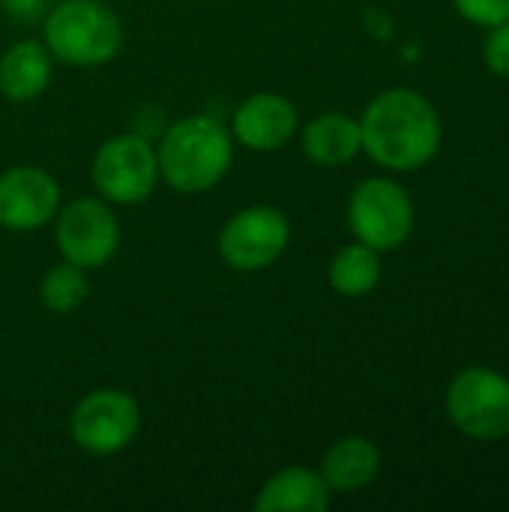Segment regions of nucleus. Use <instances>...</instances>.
<instances>
[{
	"mask_svg": "<svg viewBox=\"0 0 509 512\" xmlns=\"http://www.w3.org/2000/svg\"><path fill=\"white\" fill-rule=\"evenodd\" d=\"M363 150L387 171H417L441 147V117L435 105L408 87L378 93L360 117Z\"/></svg>",
	"mask_w": 509,
	"mask_h": 512,
	"instance_id": "1",
	"label": "nucleus"
},
{
	"mask_svg": "<svg viewBox=\"0 0 509 512\" xmlns=\"http://www.w3.org/2000/svg\"><path fill=\"white\" fill-rule=\"evenodd\" d=\"M159 180L183 195L219 186L234 162V135L213 114H189L177 120L156 147Z\"/></svg>",
	"mask_w": 509,
	"mask_h": 512,
	"instance_id": "2",
	"label": "nucleus"
},
{
	"mask_svg": "<svg viewBox=\"0 0 509 512\" xmlns=\"http://www.w3.org/2000/svg\"><path fill=\"white\" fill-rule=\"evenodd\" d=\"M42 42L54 60L93 69L120 54L123 24L117 12L99 0H60L42 18Z\"/></svg>",
	"mask_w": 509,
	"mask_h": 512,
	"instance_id": "3",
	"label": "nucleus"
},
{
	"mask_svg": "<svg viewBox=\"0 0 509 512\" xmlns=\"http://www.w3.org/2000/svg\"><path fill=\"white\" fill-rule=\"evenodd\" d=\"M348 225L360 243L375 252H393L414 231V201L402 183L369 177L348 198Z\"/></svg>",
	"mask_w": 509,
	"mask_h": 512,
	"instance_id": "4",
	"label": "nucleus"
},
{
	"mask_svg": "<svg viewBox=\"0 0 509 512\" xmlns=\"http://www.w3.org/2000/svg\"><path fill=\"white\" fill-rule=\"evenodd\" d=\"M447 417L471 441H501L509 435V378L471 366L447 387Z\"/></svg>",
	"mask_w": 509,
	"mask_h": 512,
	"instance_id": "5",
	"label": "nucleus"
},
{
	"mask_svg": "<svg viewBox=\"0 0 509 512\" xmlns=\"http://www.w3.org/2000/svg\"><path fill=\"white\" fill-rule=\"evenodd\" d=\"M90 177L105 201L120 207H135L147 201L159 183L156 147L138 132L114 135L96 150Z\"/></svg>",
	"mask_w": 509,
	"mask_h": 512,
	"instance_id": "6",
	"label": "nucleus"
},
{
	"mask_svg": "<svg viewBox=\"0 0 509 512\" xmlns=\"http://www.w3.org/2000/svg\"><path fill=\"white\" fill-rule=\"evenodd\" d=\"M141 429V405L117 387L90 390L69 417V438L90 456H114L126 450Z\"/></svg>",
	"mask_w": 509,
	"mask_h": 512,
	"instance_id": "7",
	"label": "nucleus"
},
{
	"mask_svg": "<svg viewBox=\"0 0 509 512\" xmlns=\"http://www.w3.org/2000/svg\"><path fill=\"white\" fill-rule=\"evenodd\" d=\"M54 240L63 261H72L84 270L105 267L120 249V222L102 195H81L57 210Z\"/></svg>",
	"mask_w": 509,
	"mask_h": 512,
	"instance_id": "8",
	"label": "nucleus"
},
{
	"mask_svg": "<svg viewBox=\"0 0 509 512\" xmlns=\"http://www.w3.org/2000/svg\"><path fill=\"white\" fill-rule=\"evenodd\" d=\"M291 243V222L279 207L252 204L234 213L219 231V255L237 273H258L276 264Z\"/></svg>",
	"mask_w": 509,
	"mask_h": 512,
	"instance_id": "9",
	"label": "nucleus"
},
{
	"mask_svg": "<svg viewBox=\"0 0 509 512\" xmlns=\"http://www.w3.org/2000/svg\"><path fill=\"white\" fill-rule=\"evenodd\" d=\"M60 210V186L39 165H12L0 174V228L39 231Z\"/></svg>",
	"mask_w": 509,
	"mask_h": 512,
	"instance_id": "10",
	"label": "nucleus"
},
{
	"mask_svg": "<svg viewBox=\"0 0 509 512\" xmlns=\"http://www.w3.org/2000/svg\"><path fill=\"white\" fill-rule=\"evenodd\" d=\"M228 129L234 141L243 144L246 150L276 153L285 144H291V138L300 129L297 105L282 93H252L237 105Z\"/></svg>",
	"mask_w": 509,
	"mask_h": 512,
	"instance_id": "11",
	"label": "nucleus"
},
{
	"mask_svg": "<svg viewBox=\"0 0 509 512\" xmlns=\"http://www.w3.org/2000/svg\"><path fill=\"white\" fill-rule=\"evenodd\" d=\"M330 486L321 471L291 465L276 471L255 498V512H324L330 507Z\"/></svg>",
	"mask_w": 509,
	"mask_h": 512,
	"instance_id": "12",
	"label": "nucleus"
},
{
	"mask_svg": "<svg viewBox=\"0 0 509 512\" xmlns=\"http://www.w3.org/2000/svg\"><path fill=\"white\" fill-rule=\"evenodd\" d=\"M54 72V57L39 39H21L0 54V93L9 102L39 99Z\"/></svg>",
	"mask_w": 509,
	"mask_h": 512,
	"instance_id": "13",
	"label": "nucleus"
},
{
	"mask_svg": "<svg viewBox=\"0 0 509 512\" xmlns=\"http://www.w3.org/2000/svg\"><path fill=\"white\" fill-rule=\"evenodd\" d=\"M303 153L309 162L324 165V168H342L354 162L363 153V135H360V120L330 111L303 126Z\"/></svg>",
	"mask_w": 509,
	"mask_h": 512,
	"instance_id": "14",
	"label": "nucleus"
},
{
	"mask_svg": "<svg viewBox=\"0 0 509 512\" xmlns=\"http://www.w3.org/2000/svg\"><path fill=\"white\" fill-rule=\"evenodd\" d=\"M378 474H381V450L363 435H348L336 441L321 462V477L333 495L360 492Z\"/></svg>",
	"mask_w": 509,
	"mask_h": 512,
	"instance_id": "15",
	"label": "nucleus"
},
{
	"mask_svg": "<svg viewBox=\"0 0 509 512\" xmlns=\"http://www.w3.org/2000/svg\"><path fill=\"white\" fill-rule=\"evenodd\" d=\"M327 279L330 288L342 297H366L381 282V252L354 240L333 255Z\"/></svg>",
	"mask_w": 509,
	"mask_h": 512,
	"instance_id": "16",
	"label": "nucleus"
},
{
	"mask_svg": "<svg viewBox=\"0 0 509 512\" xmlns=\"http://www.w3.org/2000/svg\"><path fill=\"white\" fill-rule=\"evenodd\" d=\"M87 297H90L87 270L72 261H60L48 267L39 279V303L54 315H69L81 309Z\"/></svg>",
	"mask_w": 509,
	"mask_h": 512,
	"instance_id": "17",
	"label": "nucleus"
},
{
	"mask_svg": "<svg viewBox=\"0 0 509 512\" xmlns=\"http://www.w3.org/2000/svg\"><path fill=\"white\" fill-rule=\"evenodd\" d=\"M456 12L480 27H495L509 18V0H453Z\"/></svg>",
	"mask_w": 509,
	"mask_h": 512,
	"instance_id": "18",
	"label": "nucleus"
},
{
	"mask_svg": "<svg viewBox=\"0 0 509 512\" xmlns=\"http://www.w3.org/2000/svg\"><path fill=\"white\" fill-rule=\"evenodd\" d=\"M483 63L498 78H509V18L489 27V36L483 42Z\"/></svg>",
	"mask_w": 509,
	"mask_h": 512,
	"instance_id": "19",
	"label": "nucleus"
},
{
	"mask_svg": "<svg viewBox=\"0 0 509 512\" xmlns=\"http://www.w3.org/2000/svg\"><path fill=\"white\" fill-rule=\"evenodd\" d=\"M45 3L48 0H0V9L15 21H39L48 12Z\"/></svg>",
	"mask_w": 509,
	"mask_h": 512,
	"instance_id": "20",
	"label": "nucleus"
},
{
	"mask_svg": "<svg viewBox=\"0 0 509 512\" xmlns=\"http://www.w3.org/2000/svg\"><path fill=\"white\" fill-rule=\"evenodd\" d=\"M0 231H3V228H0Z\"/></svg>",
	"mask_w": 509,
	"mask_h": 512,
	"instance_id": "21",
	"label": "nucleus"
}]
</instances>
